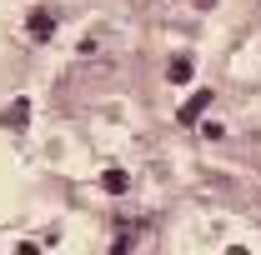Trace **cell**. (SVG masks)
Instances as JSON below:
<instances>
[{"instance_id": "277c9868", "label": "cell", "mask_w": 261, "mask_h": 255, "mask_svg": "<svg viewBox=\"0 0 261 255\" xmlns=\"http://www.w3.org/2000/svg\"><path fill=\"white\" fill-rule=\"evenodd\" d=\"M191 70H196L191 55H176V60L166 65V80H171V85H186V80H191Z\"/></svg>"}, {"instance_id": "6da1fadb", "label": "cell", "mask_w": 261, "mask_h": 255, "mask_svg": "<svg viewBox=\"0 0 261 255\" xmlns=\"http://www.w3.org/2000/svg\"><path fill=\"white\" fill-rule=\"evenodd\" d=\"M25 30H31V40H50V35H56V10H50V5H35L31 20H25Z\"/></svg>"}, {"instance_id": "7a4b0ae2", "label": "cell", "mask_w": 261, "mask_h": 255, "mask_svg": "<svg viewBox=\"0 0 261 255\" xmlns=\"http://www.w3.org/2000/svg\"><path fill=\"white\" fill-rule=\"evenodd\" d=\"M206 110H211V90H196V95L181 105V125H196V120H201Z\"/></svg>"}, {"instance_id": "3957f363", "label": "cell", "mask_w": 261, "mask_h": 255, "mask_svg": "<svg viewBox=\"0 0 261 255\" xmlns=\"http://www.w3.org/2000/svg\"><path fill=\"white\" fill-rule=\"evenodd\" d=\"M100 190H106V195H126L130 190V175H126V170H116V165L100 170Z\"/></svg>"}, {"instance_id": "5b68a950", "label": "cell", "mask_w": 261, "mask_h": 255, "mask_svg": "<svg viewBox=\"0 0 261 255\" xmlns=\"http://www.w3.org/2000/svg\"><path fill=\"white\" fill-rule=\"evenodd\" d=\"M201 135H211V140H221V135H226V125H221V120H206V125H201Z\"/></svg>"}]
</instances>
